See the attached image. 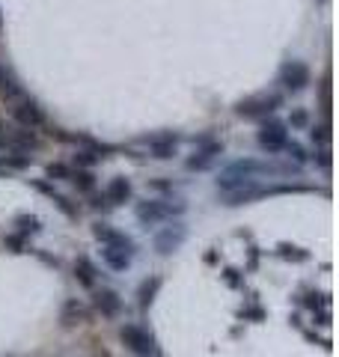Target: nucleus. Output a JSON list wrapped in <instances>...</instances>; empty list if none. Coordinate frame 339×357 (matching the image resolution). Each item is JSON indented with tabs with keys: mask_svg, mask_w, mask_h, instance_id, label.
<instances>
[{
	"mask_svg": "<svg viewBox=\"0 0 339 357\" xmlns=\"http://www.w3.org/2000/svg\"><path fill=\"white\" fill-rule=\"evenodd\" d=\"M256 143L259 149H265L268 155H277L282 152V146L289 143V126L282 119H262V126L256 131Z\"/></svg>",
	"mask_w": 339,
	"mask_h": 357,
	"instance_id": "nucleus-3",
	"label": "nucleus"
},
{
	"mask_svg": "<svg viewBox=\"0 0 339 357\" xmlns=\"http://www.w3.org/2000/svg\"><path fill=\"white\" fill-rule=\"evenodd\" d=\"M93 307H96L105 319H116L119 312H122V298H119L116 289L101 286V289H93Z\"/></svg>",
	"mask_w": 339,
	"mask_h": 357,
	"instance_id": "nucleus-11",
	"label": "nucleus"
},
{
	"mask_svg": "<svg viewBox=\"0 0 339 357\" xmlns=\"http://www.w3.org/2000/svg\"><path fill=\"white\" fill-rule=\"evenodd\" d=\"M185 238H188V227L185 223H170V227H164L161 232H155V238H152V248H155V253L158 256H170L173 250H179L185 244Z\"/></svg>",
	"mask_w": 339,
	"mask_h": 357,
	"instance_id": "nucleus-8",
	"label": "nucleus"
},
{
	"mask_svg": "<svg viewBox=\"0 0 339 357\" xmlns=\"http://www.w3.org/2000/svg\"><path fill=\"white\" fill-rule=\"evenodd\" d=\"M105 197H107V203H110V206H126V203H131L134 188H131V182H128L126 176H113L110 182H107Z\"/></svg>",
	"mask_w": 339,
	"mask_h": 357,
	"instance_id": "nucleus-13",
	"label": "nucleus"
},
{
	"mask_svg": "<svg viewBox=\"0 0 339 357\" xmlns=\"http://www.w3.org/2000/svg\"><path fill=\"white\" fill-rule=\"evenodd\" d=\"M69 182L77 188V191H84V194H89L96 188V173L93 170H81V167H77V170H72V178Z\"/></svg>",
	"mask_w": 339,
	"mask_h": 357,
	"instance_id": "nucleus-19",
	"label": "nucleus"
},
{
	"mask_svg": "<svg viewBox=\"0 0 339 357\" xmlns=\"http://www.w3.org/2000/svg\"><path fill=\"white\" fill-rule=\"evenodd\" d=\"M119 340L131 354H137V357H155L158 354L155 337L140 325H122L119 328Z\"/></svg>",
	"mask_w": 339,
	"mask_h": 357,
	"instance_id": "nucleus-4",
	"label": "nucleus"
},
{
	"mask_svg": "<svg viewBox=\"0 0 339 357\" xmlns=\"http://www.w3.org/2000/svg\"><path fill=\"white\" fill-rule=\"evenodd\" d=\"M15 229H18L21 238L39 236V232H42V220H39L36 215H18V218H15Z\"/></svg>",
	"mask_w": 339,
	"mask_h": 357,
	"instance_id": "nucleus-17",
	"label": "nucleus"
},
{
	"mask_svg": "<svg viewBox=\"0 0 339 357\" xmlns=\"http://www.w3.org/2000/svg\"><path fill=\"white\" fill-rule=\"evenodd\" d=\"M101 161V155H96V152H86V149H77L75 152V164L81 167V170H89L93 164H98Z\"/></svg>",
	"mask_w": 339,
	"mask_h": 357,
	"instance_id": "nucleus-24",
	"label": "nucleus"
},
{
	"mask_svg": "<svg viewBox=\"0 0 339 357\" xmlns=\"http://www.w3.org/2000/svg\"><path fill=\"white\" fill-rule=\"evenodd\" d=\"M21 96H24V86H21L15 72L9 69V66L0 63V98H3L6 105H13V102H18Z\"/></svg>",
	"mask_w": 339,
	"mask_h": 357,
	"instance_id": "nucleus-12",
	"label": "nucleus"
},
{
	"mask_svg": "<svg viewBox=\"0 0 339 357\" xmlns=\"http://www.w3.org/2000/svg\"><path fill=\"white\" fill-rule=\"evenodd\" d=\"M36 191H39V194H45V197H51L54 203L60 206V208H63V211H66V215H69V218H72V215H77V208H75V206H69V199H66L60 191H54V188H51L48 182H36Z\"/></svg>",
	"mask_w": 339,
	"mask_h": 357,
	"instance_id": "nucleus-18",
	"label": "nucleus"
},
{
	"mask_svg": "<svg viewBox=\"0 0 339 357\" xmlns=\"http://www.w3.org/2000/svg\"><path fill=\"white\" fill-rule=\"evenodd\" d=\"M101 262H105L110 271H128L134 256H128L126 250H119V248H110V244H101Z\"/></svg>",
	"mask_w": 339,
	"mask_h": 357,
	"instance_id": "nucleus-14",
	"label": "nucleus"
},
{
	"mask_svg": "<svg viewBox=\"0 0 339 357\" xmlns=\"http://www.w3.org/2000/svg\"><path fill=\"white\" fill-rule=\"evenodd\" d=\"M310 134H312V140L322 143V146H327V143H331V126H327V122H324V126H319V128H312Z\"/></svg>",
	"mask_w": 339,
	"mask_h": 357,
	"instance_id": "nucleus-25",
	"label": "nucleus"
},
{
	"mask_svg": "<svg viewBox=\"0 0 339 357\" xmlns=\"http://www.w3.org/2000/svg\"><path fill=\"white\" fill-rule=\"evenodd\" d=\"M280 107H282V93H277V89H265V93L247 96L244 102H239L235 114H239L241 119H268Z\"/></svg>",
	"mask_w": 339,
	"mask_h": 357,
	"instance_id": "nucleus-2",
	"label": "nucleus"
},
{
	"mask_svg": "<svg viewBox=\"0 0 339 357\" xmlns=\"http://www.w3.org/2000/svg\"><path fill=\"white\" fill-rule=\"evenodd\" d=\"M155 357H158V354H155Z\"/></svg>",
	"mask_w": 339,
	"mask_h": 357,
	"instance_id": "nucleus-27",
	"label": "nucleus"
},
{
	"mask_svg": "<svg viewBox=\"0 0 339 357\" xmlns=\"http://www.w3.org/2000/svg\"><path fill=\"white\" fill-rule=\"evenodd\" d=\"M277 81H280V86L286 89V93H301V89L310 86L312 72H310L307 63H301V60H286V63L280 66Z\"/></svg>",
	"mask_w": 339,
	"mask_h": 357,
	"instance_id": "nucleus-7",
	"label": "nucleus"
},
{
	"mask_svg": "<svg viewBox=\"0 0 339 357\" xmlns=\"http://www.w3.org/2000/svg\"><path fill=\"white\" fill-rule=\"evenodd\" d=\"M45 176L54 178V182H69V178H72V167H66V164L56 161V164L45 167Z\"/></svg>",
	"mask_w": 339,
	"mask_h": 357,
	"instance_id": "nucleus-22",
	"label": "nucleus"
},
{
	"mask_svg": "<svg viewBox=\"0 0 339 357\" xmlns=\"http://www.w3.org/2000/svg\"><path fill=\"white\" fill-rule=\"evenodd\" d=\"M292 126H295V128H301V126H307V114H303V110H295V114H292Z\"/></svg>",
	"mask_w": 339,
	"mask_h": 357,
	"instance_id": "nucleus-26",
	"label": "nucleus"
},
{
	"mask_svg": "<svg viewBox=\"0 0 339 357\" xmlns=\"http://www.w3.org/2000/svg\"><path fill=\"white\" fill-rule=\"evenodd\" d=\"M75 280L81 283L84 289H96L98 283V268L93 259H86V256H77L75 259Z\"/></svg>",
	"mask_w": 339,
	"mask_h": 357,
	"instance_id": "nucleus-15",
	"label": "nucleus"
},
{
	"mask_svg": "<svg viewBox=\"0 0 339 357\" xmlns=\"http://www.w3.org/2000/svg\"><path fill=\"white\" fill-rule=\"evenodd\" d=\"M158 289H161V277H149V280H143V283H140V289H137V304H140L143 310L155 301Z\"/></svg>",
	"mask_w": 339,
	"mask_h": 357,
	"instance_id": "nucleus-16",
	"label": "nucleus"
},
{
	"mask_svg": "<svg viewBox=\"0 0 339 357\" xmlns=\"http://www.w3.org/2000/svg\"><path fill=\"white\" fill-rule=\"evenodd\" d=\"M13 107V119L18 122L21 128H30V131H36V128H45V122H48V116H45V110L39 107L36 98H30L27 93L18 98V102L9 105Z\"/></svg>",
	"mask_w": 339,
	"mask_h": 357,
	"instance_id": "nucleus-6",
	"label": "nucleus"
},
{
	"mask_svg": "<svg viewBox=\"0 0 339 357\" xmlns=\"http://www.w3.org/2000/svg\"><path fill=\"white\" fill-rule=\"evenodd\" d=\"M223 155V143L220 140H209V137H202L199 140V146L194 149V155L185 161V167L188 170H197V173H202V170H209V167L218 161Z\"/></svg>",
	"mask_w": 339,
	"mask_h": 357,
	"instance_id": "nucleus-10",
	"label": "nucleus"
},
{
	"mask_svg": "<svg viewBox=\"0 0 339 357\" xmlns=\"http://www.w3.org/2000/svg\"><path fill=\"white\" fill-rule=\"evenodd\" d=\"M185 208L188 206L182 203V199H143V203L134 206V215H137V220L149 229V227H155V223L182 218Z\"/></svg>",
	"mask_w": 339,
	"mask_h": 357,
	"instance_id": "nucleus-1",
	"label": "nucleus"
},
{
	"mask_svg": "<svg viewBox=\"0 0 339 357\" xmlns=\"http://www.w3.org/2000/svg\"><path fill=\"white\" fill-rule=\"evenodd\" d=\"M0 149L33 152V149H39V137H36V131H30V128L6 126V122H0Z\"/></svg>",
	"mask_w": 339,
	"mask_h": 357,
	"instance_id": "nucleus-5",
	"label": "nucleus"
},
{
	"mask_svg": "<svg viewBox=\"0 0 339 357\" xmlns=\"http://www.w3.org/2000/svg\"><path fill=\"white\" fill-rule=\"evenodd\" d=\"M84 316H86V312H84V307L77 304V301H69V304L63 307V325L66 328H72V325H77V321H84Z\"/></svg>",
	"mask_w": 339,
	"mask_h": 357,
	"instance_id": "nucleus-20",
	"label": "nucleus"
},
{
	"mask_svg": "<svg viewBox=\"0 0 339 357\" xmlns=\"http://www.w3.org/2000/svg\"><path fill=\"white\" fill-rule=\"evenodd\" d=\"M179 143L182 137L173 131H161V134H152V137H146V149H149V158L155 161H173L179 155Z\"/></svg>",
	"mask_w": 339,
	"mask_h": 357,
	"instance_id": "nucleus-9",
	"label": "nucleus"
},
{
	"mask_svg": "<svg viewBox=\"0 0 339 357\" xmlns=\"http://www.w3.org/2000/svg\"><path fill=\"white\" fill-rule=\"evenodd\" d=\"M282 152H286L289 164H295V167H303V164H307V149H303L301 143H295V140H289L286 146H282Z\"/></svg>",
	"mask_w": 339,
	"mask_h": 357,
	"instance_id": "nucleus-21",
	"label": "nucleus"
},
{
	"mask_svg": "<svg viewBox=\"0 0 339 357\" xmlns=\"http://www.w3.org/2000/svg\"><path fill=\"white\" fill-rule=\"evenodd\" d=\"M6 167H13V170H24V167L33 164V155L30 152H9L6 158H3Z\"/></svg>",
	"mask_w": 339,
	"mask_h": 357,
	"instance_id": "nucleus-23",
	"label": "nucleus"
}]
</instances>
